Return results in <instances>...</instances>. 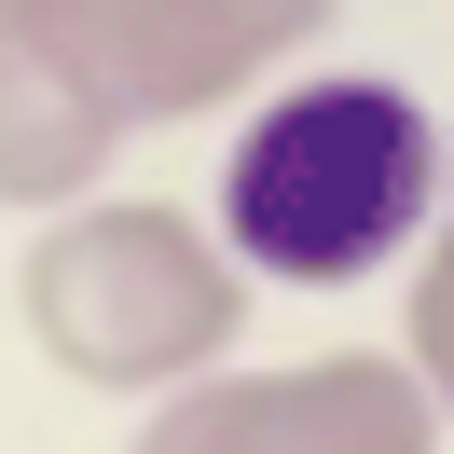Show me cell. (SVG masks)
<instances>
[{"mask_svg":"<svg viewBox=\"0 0 454 454\" xmlns=\"http://www.w3.org/2000/svg\"><path fill=\"white\" fill-rule=\"evenodd\" d=\"M427 207V124L399 83H317L234 152V234L276 276H358Z\"/></svg>","mask_w":454,"mask_h":454,"instance_id":"obj_1","label":"cell"}]
</instances>
